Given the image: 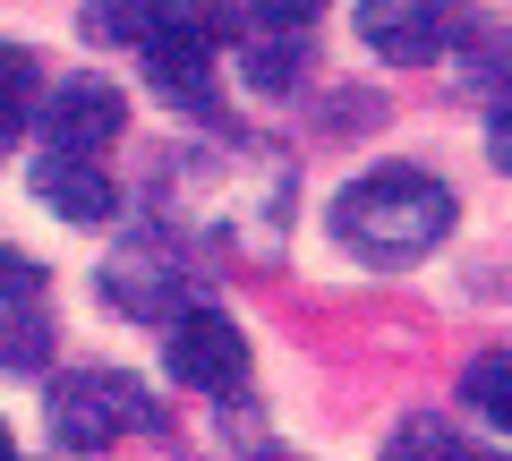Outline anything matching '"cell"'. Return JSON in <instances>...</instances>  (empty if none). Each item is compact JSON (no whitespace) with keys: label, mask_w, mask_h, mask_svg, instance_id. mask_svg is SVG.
<instances>
[{"label":"cell","mask_w":512,"mask_h":461,"mask_svg":"<svg viewBox=\"0 0 512 461\" xmlns=\"http://www.w3.org/2000/svg\"><path fill=\"white\" fill-rule=\"evenodd\" d=\"M384 461H504V453H487V444L453 436L444 419H402L393 436H384Z\"/></svg>","instance_id":"10"},{"label":"cell","mask_w":512,"mask_h":461,"mask_svg":"<svg viewBox=\"0 0 512 461\" xmlns=\"http://www.w3.org/2000/svg\"><path fill=\"white\" fill-rule=\"evenodd\" d=\"M0 291H35V299H43V265H35V257H9V248H0Z\"/></svg>","instance_id":"14"},{"label":"cell","mask_w":512,"mask_h":461,"mask_svg":"<svg viewBox=\"0 0 512 461\" xmlns=\"http://www.w3.org/2000/svg\"><path fill=\"white\" fill-rule=\"evenodd\" d=\"M43 359H52V325L35 291H0V376H35Z\"/></svg>","instance_id":"9"},{"label":"cell","mask_w":512,"mask_h":461,"mask_svg":"<svg viewBox=\"0 0 512 461\" xmlns=\"http://www.w3.org/2000/svg\"><path fill=\"white\" fill-rule=\"evenodd\" d=\"M120 120H128V103L103 77H69V86L43 94V146H60V154H103L120 137Z\"/></svg>","instance_id":"7"},{"label":"cell","mask_w":512,"mask_h":461,"mask_svg":"<svg viewBox=\"0 0 512 461\" xmlns=\"http://www.w3.org/2000/svg\"><path fill=\"white\" fill-rule=\"evenodd\" d=\"M461 402L478 410V419L495 427V436H512V351H487L461 368Z\"/></svg>","instance_id":"12"},{"label":"cell","mask_w":512,"mask_h":461,"mask_svg":"<svg viewBox=\"0 0 512 461\" xmlns=\"http://www.w3.org/2000/svg\"><path fill=\"white\" fill-rule=\"evenodd\" d=\"M487 154H495V171H512V94L487 111Z\"/></svg>","instance_id":"13"},{"label":"cell","mask_w":512,"mask_h":461,"mask_svg":"<svg viewBox=\"0 0 512 461\" xmlns=\"http://www.w3.org/2000/svg\"><path fill=\"white\" fill-rule=\"evenodd\" d=\"M137 419H146V393L128 385L120 368H69L52 385V436L69 444V453H103V444L128 436Z\"/></svg>","instance_id":"4"},{"label":"cell","mask_w":512,"mask_h":461,"mask_svg":"<svg viewBox=\"0 0 512 461\" xmlns=\"http://www.w3.org/2000/svg\"><path fill=\"white\" fill-rule=\"evenodd\" d=\"M35 94H43V77H35V52L0 43V154L18 146L26 129H35Z\"/></svg>","instance_id":"11"},{"label":"cell","mask_w":512,"mask_h":461,"mask_svg":"<svg viewBox=\"0 0 512 461\" xmlns=\"http://www.w3.org/2000/svg\"><path fill=\"white\" fill-rule=\"evenodd\" d=\"M444 231H453V197L427 171H367V180H350L333 197V240L359 265H376V274L419 265Z\"/></svg>","instance_id":"2"},{"label":"cell","mask_w":512,"mask_h":461,"mask_svg":"<svg viewBox=\"0 0 512 461\" xmlns=\"http://www.w3.org/2000/svg\"><path fill=\"white\" fill-rule=\"evenodd\" d=\"M94 43H137L146 77L188 111H214V60L239 35V0H94Z\"/></svg>","instance_id":"1"},{"label":"cell","mask_w":512,"mask_h":461,"mask_svg":"<svg viewBox=\"0 0 512 461\" xmlns=\"http://www.w3.org/2000/svg\"><path fill=\"white\" fill-rule=\"evenodd\" d=\"M0 461H18V436H9V427H0Z\"/></svg>","instance_id":"15"},{"label":"cell","mask_w":512,"mask_h":461,"mask_svg":"<svg viewBox=\"0 0 512 461\" xmlns=\"http://www.w3.org/2000/svg\"><path fill=\"white\" fill-rule=\"evenodd\" d=\"M35 197L52 205V214H69V222H111V205H120L94 154H60V146H43V163H35Z\"/></svg>","instance_id":"8"},{"label":"cell","mask_w":512,"mask_h":461,"mask_svg":"<svg viewBox=\"0 0 512 461\" xmlns=\"http://www.w3.org/2000/svg\"><path fill=\"white\" fill-rule=\"evenodd\" d=\"M316 9L325 0H239V69L256 86H291L299 60H308V35H316Z\"/></svg>","instance_id":"6"},{"label":"cell","mask_w":512,"mask_h":461,"mask_svg":"<svg viewBox=\"0 0 512 461\" xmlns=\"http://www.w3.org/2000/svg\"><path fill=\"white\" fill-rule=\"evenodd\" d=\"M163 368H171V385H188V393H231L239 376H248V342H239V325L222 308H180L171 316V333H163Z\"/></svg>","instance_id":"5"},{"label":"cell","mask_w":512,"mask_h":461,"mask_svg":"<svg viewBox=\"0 0 512 461\" xmlns=\"http://www.w3.org/2000/svg\"><path fill=\"white\" fill-rule=\"evenodd\" d=\"M470 35V0H359V43L393 69H427Z\"/></svg>","instance_id":"3"}]
</instances>
